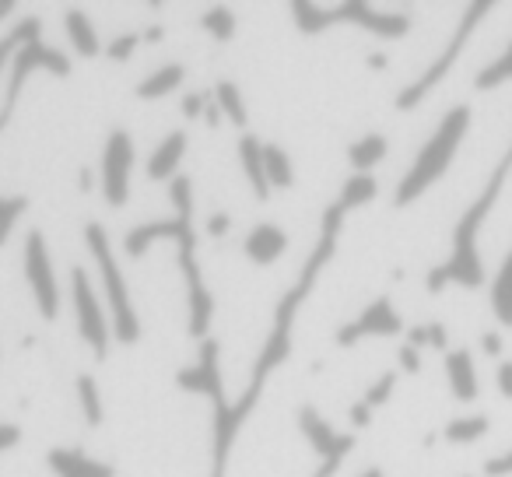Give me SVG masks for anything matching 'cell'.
Segmentation results:
<instances>
[{
    "label": "cell",
    "mask_w": 512,
    "mask_h": 477,
    "mask_svg": "<svg viewBox=\"0 0 512 477\" xmlns=\"http://www.w3.org/2000/svg\"><path fill=\"white\" fill-rule=\"evenodd\" d=\"M162 36H165V32L158 29V25H151V29L144 32V39H148V43H158V39H162Z\"/></svg>",
    "instance_id": "cell-49"
},
{
    "label": "cell",
    "mask_w": 512,
    "mask_h": 477,
    "mask_svg": "<svg viewBox=\"0 0 512 477\" xmlns=\"http://www.w3.org/2000/svg\"><path fill=\"white\" fill-rule=\"evenodd\" d=\"M92 183H95V172L81 169V176H78V186H81V190H92Z\"/></svg>",
    "instance_id": "cell-47"
},
{
    "label": "cell",
    "mask_w": 512,
    "mask_h": 477,
    "mask_svg": "<svg viewBox=\"0 0 512 477\" xmlns=\"http://www.w3.org/2000/svg\"><path fill=\"white\" fill-rule=\"evenodd\" d=\"M22 264H25V281H29L32 295H36V306H39V313H43V320H57L60 316L57 271H53V257H50V250H46V239L39 228L25 235Z\"/></svg>",
    "instance_id": "cell-10"
},
{
    "label": "cell",
    "mask_w": 512,
    "mask_h": 477,
    "mask_svg": "<svg viewBox=\"0 0 512 477\" xmlns=\"http://www.w3.org/2000/svg\"><path fill=\"white\" fill-rule=\"evenodd\" d=\"M425 285H428V292H432V295H439V292H442V288H446V285H449V278H446V271H442V264H439V267H435V271H432V274H428V281H425Z\"/></svg>",
    "instance_id": "cell-42"
},
{
    "label": "cell",
    "mask_w": 512,
    "mask_h": 477,
    "mask_svg": "<svg viewBox=\"0 0 512 477\" xmlns=\"http://www.w3.org/2000/svg\"><path fill=\"white\" fill-rule=\"evenodd\" d=\"M509 169H512V155H505L502 165L491 172V179H488V186L481 190V197H477L474 204L467 207V214L456 221L453 253H449V260L442 264L449 285H460V288H481L484 285V264H481V253H477V235H481V225L488 221L491 207H495L498 193H502Z\"/></svg>",
    "instance_id": "cell-3"
},
{
    "label": "cell",
    "mask_w": 512,
    "mask_h": 477,
    "mask_svg": "<svg viewBox=\"0 0 512 477\" xmlns=\"http://www.w3.org/2000/svg\"><path fill=\"white\" fill-rule=\"evenodd\" d=\"M488 428H491L488 414H470V418H453L442 428V435H446L449 442H474V439H481V435H488Z\"/></svg>",
    "instance_id": "cell-28"
},
{
    "label": "cell",
    "mask_w": 512,
    "mask_h": 477,
    "mask_svg": "<svg viewBox=\"0 0 512 477\" xmlns=\"http://www.w3.org/2000/svg\"><path fill=\"white\" fill-rule=\"evenodd\" d=\"M169 197L172 207H176V218H162V221H148V225H137L127 232L123 239V253L130 260H141L158 239H169L176 243V264L183 271L186 281V313H190V323H186V334L197 337V341H207V330H211L214 320V295L204 281V271L197 264V232H193V179L190 176H176L169 183Z\"/></svg>",
    "instance_id": "cell-2"
},
{
    "label": "cell",
    "mask_w": 512,
    "mask_h": 477,
    "mask_svg": "<svg viewBox=\"0 0 512 477\" xmlns=\"http://www.w3.org/2000/svg\"><path fill=\"white\" fill-rule=\"evenodd\" d=\"M484 474H488V477H505V474H512V453L491 456V460L484 463Z\"/></svg>",
    "instance_id": "cell-36"
},
{
    "label": "cell",
    "mask_w": 512,
    "mask_h": 477,
    "mask_svg": "<svg viewBox=\"0 0 512 477\" xmlns=\"http://www.w3.org/2000/svg\"><path fill=\"white\" fill-rule=\"evenodd\" d=\"M467 130H470V106H453L446 116H442L439 130H435V134L425 141V148L418 151V158L411 162V169L404 172L397 193H393V204L397 207L414 204L428 186L439 183V179L446 176L449 165H453V158H456V151H460Z\"/></svg>",
    "instance_id": "cell-4"
},
{
    "label": "cell",
    "mask_w": 512,
    "mask_h": 477,
    "mask_svg": "<svg viewBox=\"0 0 512 477\" xmlns=\"http://www.w3.org/2000/svg\"><path fill=\"white\" fill-rule=\"evenodd\" d=\"M491 0H474V4H467V11H463V18H460V29L453 32V39H449V46L439 53V60H435L432 67H428L425 74H421L418 81H411V85L404 88V92L397 95V109H414L421 99H425L428 92H432L435 85H439L442 78H446L449 71H453V64L460 60V53H463V46H467V39H470V32L477 29V25L484 22V18L491 15Z\"/></svg>",
    "instance_id": "cell-7"
},
{
    "label": "cell",
    "mask_w": 512,
    "mask_h": 477,
    "mask_svg": "<svg viewBox=\"0 0 512 477\" xmlns=\"http://www.w3.org/2000/svg\"><path fill=\"white\" fill-rule=\"evenodd\" d=\"M446 379H449V390L460 404H470L477 400V372H474V355L467 348H456L446 351Z\"/></svg>",
    "instance_id": "cell-17"
},
{
    "label": "cell",
    "mask_w": 512,
    "mask_h": 477,
    "mask_svg": "<svg viewBox=\"0 0 512 477\" xmlns=\"http://www.w3.org/2000/svg\"><path fill=\"white\" fill-rule=\"evenodd\" d=\"M137 46H141V36H137V32H123V36L109 39L106 57L113 60V64H127V60L137 53Z\"/></svg>",
    "instance_id": "cell-33"
},
{
    "label": "cell",
    "mask_w": 512,
    "mask_h": 477,
    "mask_svg": "<svg viewBox=\"0 0 512 477\" xmlns=\"http://www.w3.org/2000/svg\"><path fill=\"white\" fill-rule=\"evenodd\" d=\"M32 71H50V74H57V78H67V74H71V60H67L60 50H53V46H46L43 39H29V43L15 53V60H11L8 92H4V109H0V134H4V127L11 123V113H15V106H18L22 85Z\"/></svg>",
    "instance_id": "cell-8"
},
{
    "label": "cell",
    "mask_w": 512,
    "mask_h": 477,
    "mask_svg": "<svg viewBox=\"0 0 512 477\" xmlns=\"http://www.w3.org/2000/svg\"><path fill=\"white\" fill-rule=\"evenodd\" d=\"M481 348H484V355H491V358L502 355V337H498V334H484L481 337Z\"/></svg>",
    "instance_id": "cell-44"
},
{
    "label": "cell",
    "mask_w": 512,
    "mask_h": 477,
    "mask_svg": "<svg viewBox=\"0 0 512 477\" xmlns=\"http://www.w3.org/2000/svg\"><path fill=\"white\" fill-rule=\"evenodd\" d=\"M85 243L92 250L95 264H99V274H102V295L109 302V323H113V337L120 344H137L141 341V320H137V309H134V299H130V288H127V278H123V267L113 253V243H109V232L92 221L85 228Z\"/></svg>",
    "instance_id": "cell-6"
},
{
    "label": "cell",
    "mask_w": 512,
    "mask_h": 477,
    "mask_svg": "<svg viewBox=\"0 0 512 477\" xmlns=\"http://www.w3.org/2000/svg\"><path fill=\"white\" fill-rule=\"evenodd\" d=\"M299 432H302V439L313 446V453L323 456V460H344V456L355 449V435L334 432L330 421L309 404L299 407Z\"/></svg>",
    "instance_id": "cell-13"
},
{
    "label": "cell",
    "mask_w": 512,
    "mask_h": 477,
    "mask_svg": "<svg viewBox=\"0 0 512 477\" xmlns=\"http://www.w3.org/2000/svg\"><path fill=\"white\" fill-rule=\"evenodd\" d=\"M400 330H404V320H400L397 306L390 302V295H379V299L369 302L355 320L337 330V344H341V348H355L362 337H393V334H400Z\"/></svg>",
    "instance_id": "cell-12"
},
{
    "label": "cell",
    "mask_w": 512,
    "mask_h": 477,
    "mask_svg": "<svg viewBox=\"0 0 512 477\" xmlns=\"http://www.w3.org/2000/svg\"><path fill=\"white\" fill-rule=\"evenodd\" d=\"M285 250H288V232L281 225H274V221H260V225L246 235V243H242L246 260H253V264H260V267L274 264Z\"/></svg>",
    "instance_id": "cell-14"
},
{
    "label": "cell",
    "mask_w": 512,
    "mask_h": 477,
    "mask_svg": "<svg viewBox=\"0 0 512 477\" xmlns=\"http://www.w3.org/2000/svg\"><path fill=\"white\" fill-rule=\"evenodd\" d=\"M186 144H190L186 130H172V134H165L148 158V179H155V183H165V179H169L172 183V179L179 176V162H183V155H186Z\"/></svg>",
    "instance_id": "cell-15"
},
{
    "label": "cell",
    "mask_w": 512,
    "mask_h": 477,
    "mask_svg": "<svg viewBox=\"0 0 512 477\" xmlns=\"http://www.w3.org/2000/svg\"><path fill=\"white\" fill-rule=\"evenodd\" d=\"M446 344H449L446 327H442V323H428V348H435V351H446Z\"/></svg>",
    "instance_id": "cell-40"
},
{
    "label": "cell",
    "mask_w": 512,
    "mask_h": 477,
    "mask_svg": "<svg viewBox=\"0 0 512 477\" xmlns=\"http://www.w3.org/2000/svg\"><path fill=\"white\" fill-rule=\"evenodd\" d=\"M29 39H43V22H39L36 15H29L25 22H18L15 29L8 32V36L0 39V74H4V67H11L15 53L22 50Z\"/></svg>",
    "instance_id": "cell-23"
},
{
    "label": "cell",
    "mask_w": 512,
    "mask_h": 477,
    "mask_svg": "<svg viewBox=\"0 0 512 477\" xmlns=\"http://www.w3.org/2000/svg\"><path fill=\"white\" fill-rule=\"evenodd\" d=\"M397 362H400V369L404 372H421V355H418V348H411V344H400V351H397Z\"/></svg>",
    "instance_id": "cell-35"
},
{
    "label": "cell",
    "mask_w": 512,
    "mask_h": 477,
    "mask_svg": "<svg viewBox=\"0 0 512 477\" xmlns=\"http://www.w3.org/2000/svg\"><path fill=\"white\" fill-rule=\"evenodd\" d=\"M200 25H204L207 36H214L218 43H228L235 36V15L228 8H207L200 15Z\"/></svg>",
    "instance_id": "cell-30"
},
{
    "label": "cell",
    "mask_w": 512,
    "mask_h": 477,
    "mask_svg": "<svg viewBox=\"0 0 512 477\" xmlns=\"http://www.w3.org/2000/svg\"><path fill=\"white\" fill-rule=\"evenodd\" d=\"M358 477H383V470H379V467H369L365 474H358Z\"/></svg>",
    "instance_id": "cell-51"
},
{
    "label": "cell",
    "mask_w": 512,
    "mask_h": 477,
    "mask_svg": "<svg viewBox=\"0 0 512 477\" xmlns=\"http://www.w3.org/2000/svg\"><path fill=\"white\" fill-rule=\"evenodd\" d=\"M74 390H78V404H81V418H85V425L99 428L102 418H106V407H102V393H99V383H95V376H78V383H74Z\"/></svg>",
    "instance_id": "cell-25"
},
{
    "label": "cell",
    "mask_w": 512,
    "mask_h": 477,
    "mask_svg": "<svg viewBox=\"0 0 512 477\" xmlns=\"http://www.w3.org/2000/svg\"><path fill=\"white\" fill-rule=\"evenodd\" d=\"M228 228H232V218H228L225 211H218V214H211V218H207V235H214V239L228 235Z\"/></svg>",
    "instance_id": "cell-38"
},
{
    "label": "cell",
    "mask_w": 512,
    "mask_h": 477,
    "mask_svg": "<svg viewBox=\"0 0 512 477\" xmlns=\"http://www.w3.org/2000/svg\"><path fill=\"white\" fill-rule=\"evenodd\" d=\"M264 172L271 190H292L295 186L292 158H288V151L281 144H264Z\"/></svg>",
    "instance_id": "cell-22"
},
{
    "label": "cell",
    "mask_w": 512,
    "mask_h": 477,
    "mask_svg": "<svg viewBox=\"0 0 512 477\" xmlns=\"http://www.w3.org/2000/svg\"><path fill=\"white\" fill-rule=\"evenodd\" d=\"M341 463H344V460H323V467H320V470H316V474H313V477H334V474H337V470H341Z\"/></svg>",
    "instance_id": "cell-46"
},
{
    "label": "cell",
    "mask_w": 512,
    "mask_h": 477,
    "mask_svg": "<svg viewBox=\"0 0 512 477\" xmlns=\"http://www.w3.org/2000/svg\"><path fill=\"white\" fill-rule=\"evenodd\" d=\"M376 193H379V183L369 176V172H355V176H348V183L341 186V204L348 207V211H355V207H365V204H372L376 200Z\"/></svg>",
    "instance_id": "cell-26"
},
{
    "label": "cell",
    "mask_w": 512,
    "mask_h": 477,
    "mask_svg": "<svg viewBox=\"0 0 512 477\" xmlns=\"http://www.w3.org/2000/svg\"><path fill=\"white\" fill-rule=\"evenodd\" d=\"M505 81H512V43H509V50L495 60V64H488L481 74H477L474 88H477V92H491V88L505 85Z\"/></svg>",
    "instance_id": "cell-29"
},
{
    "label": "cell",
    "mask_w": 512,
    "mask_h": 477,
    "mask_svg": "<svg viewBox=\"0 0 512 477\" xmlns=\"http://www.w3.org/2000/svg\"><path fill=\"white\" fill-rule=\"evenodd\" d=\"M344 218H348V207H344L341 200L323 211L320 239H316L306 267H302L299 281H295V285L281 295L278 306H274V327H271V334H267L264 348H260V358H256V365H253V379H249V386L239 393V400L225 397V383H221V344L211 341V337H207V341H200L197 362L176 372L179 390L211 397V407H214V421H211V477H225L228 474V456H232V446H235V439H239L242 421L256 411V404H260V397H264L267 379H271L274 372L288 362V355H292V327H295V320H299L302 302L313 295L323 267L334 260Z\"/></svg>",
    "instance_id": "cell-1"
},
{
    "label": "cell",
    "mask_w": 512,
    "mask_h": 477,
    "mask_svg": "<svg viewBox=\"0 0 512 477\" xmlns=\"http://www.w3.org/2000/svg\"><path fill=\"white\" fill-rule=\"evenodd\" d=\"M239 162L242 172H246V183L253 190L256 200H267L271 197V183H267V172H264V141L253 134H242L239 137Z\"/></svg>",
    "instance_id": "cell-18"
},
{
    "label": "cell",
    "mask_w": 512,
    "mask_h": 477,
    "mask_svg": "<svg viewBox=\"0 0 512 477\" xmlns=\"http://www.w3.org/2000/svg\"><path fill=\"white\" fill-rule=\"evenodd\" d=\"M407 344H411V348H425V344H428V323H425V327L407 330Z\"/></svg>",
    "instance_id": "cell-43"
},
{
    "label": "cell",
    "mask_w": 512,
    "mask_h": 477,
    "mask_svg": "<svg viewBox=\"0 0 512 477\" xmlns=\"http://www.w3.org/2000/svg\"><path fill=\"white\" fill-rule=\"evenodd\" d=\"M46 463H50V470H57L60 477H116V467L92 460L85 449H50Z\"/></svg>",
    "instance_id": "cell-16"
},
{
    "label": "cell",
    "mask_w": 512,
    "mask_h": 477,
    "mask_svg": "<svg viewBox=\"0 0 512 477\" xmlns=\"http://www.w3.org/2000/svg\"><path fill=\"white\" fill-rule=\"evenodd\" d=\"M393 390H397V372H383V376H379L376 383H372L369 390H365L362 404H369L372 411H376V407H383L386 400L393 397Z\"/></svg>",
    "instance_id": "cell-32"
},
{
    "label": "cell",
    "mask_w": 512,
    "mask_h": 477,
    "mask_svg": "<svg viewBox=\"0 0 512 477\" xmlns=\"http://www.w3.org/2000/svg\"><path fill=\"white\" fill-rule=\"evenodd\" d=\"M214 102H218L221 116H228V123L246 127V102H242V92L235 81H218L214 85Z\"/></svg>",
    "instance_id": "cell-27"
},
{
    "label": "cell",
    "mask_w": 512,
    "mask_h": 477,
    "mask_svg": "<svg viewBox=\"0 0 512 477\" xmlns=\"http://www.w3.org/2000/svg\"><path fill=\"white\" fill-rule=\"evenodd\" d=\"M204 123H207V127H218V123H221V109H218V102H207V109H204Z\"/></svg>",
    "instance_id": "cell-45"
},
{
    "label": "cell",
    "mask_w": 512,
    "mask_h": 477,
    "mask_svg": "<svg viewBox=\"0 0 512 477\" xmlns=\"http://www.w3.org/2000/svg\"><path fill=\"white\" fill-rule=\"evenodd\" d=\"M369 67H372V71H383V67H386V57H383V53H372V57H369Z\"/></svg>",
    "instance_id": "cell-48"
},
{
    "label": "cell",
    "mask_w": 512,
    "mask_h": 477,
    "mask_svg": "<svg viewBox=\"0 0 512 477\" xmlns=\"http://www.w3.org/2000/svg\"><path fill=\"white\" fill-rule=\"evenodd\" d=\"M134 141L127 130H113L102 148V169H99V186L109 207H123L130 200V169H134Z\"/></svg>",
    "instance_id": "cell-11"
},
{
    "label": "cell",
    "mask_w": 512,
    "mask_h": 477,
    "mask_svg": "<svg viewBox=\"0 0 512 477\" xmlns=\"http://www.w3.org/2000/svg\"><path fill=\"white\" fill-rule=\"evenodd\" d=\"M491 309H495L502 327H512V250L505 253L502 267L495 274V285H491Z\"/></svg>",
    "instance_id": "cell-21"
},
{
    "label": "cell",
    "mask_w": 512,
    "mask_h": 477,
    "mask_svg": "<svg viewBox=\"0 0 512 477\" xmlns=\"http://www.w3.org/2000/svg\"><path fill=\"white\" fill-rule=\"evenodd\" d=\"M64 29H67V39H71L74 53H81L85 60H92V57H99V53H102V43H99V36H95L92 18H88L81 8L67 11V15H64Z\"/></svg>",
    "instance_id": "cell-19"
},
{
    "label": "cell",
    "mask_w": 512,
    "mask_h": 477,
    "mask_svg": "<svg viewBox=\"0 0 512 477\" xmlns=\"http://www.w3.org/2000/svg\"><path fill=\"white\" fill-rule=\"evenodd\" d=\"M71 299H74V316H78V334L81 341L92 348L95 362L109 355V337H113V323H109L106 309L99 302L92 278L81 267H71Z\"/></svg>",
    "instance_id": "cell-9"
},
{
    "label": "cell",
    "mask_w": 512,
    "mask_h": 477,
    "mask_svg": "<svg viewBox=\"0 0 512 477\" xmlns=\"http://www.w3.org/2000/svg\"><path fill=\"white\" fill-rule=\"evenodd\" d=\"M11 11H15V4H11V0H0V18H8Z\"/></svg>",
    "instance_id": "cell-50"
},
{
    "label": "cell",
    "mask_w": 512,
    "mask_h": 477,
    "mask_svg": "<svg viewBox=\"0 0 512 477\" xmlns=\"http://www.w3.org/2000/svg\"><path fill=\"white\" fill-rule=\"evenodd\" d=\"M386 148H390V144H386L383 134H365L362 141H355L348 148V162L355 165V172H369L386 158Z\"/></svg>",
    "instance_id": "cell-24"
},
{
    "label": "cell",
    "mask_w": 512,
    "mask_h": 477,
    "mask_svg": "<svg viewBox=\"0 0 512 477\" xmlns=\"http://www.w3.org/2000/svg\"><path fill=\"white\" fill-rule=\"evenodd\" d=\"M18 442H22V428L11 425V421H4V425H0V453L11 449V446H18Z\"/></svg>",
    "instance_id": "cell-39"
},
{
    "label": "cell",
    "mask_w": 512,
    "mask_h": 477,
    "mask_svg": "<svg viewBox=\"0 0 512 477\" xmlns=\"http://www.w3.org/2000/svg\"><path fill=\"white\" fill-rule=\"evenodd\" d=\"M498 390H502L505 400H512V362L498 365Z\"/></svg>",
    "instance_id": "cell-41"
},
{
    "label": "cell",
    "mask_w": 512,
    "mask_h": 477,
    "mask_svg": "<svg viewBox=\"0 0 512 477\" xmlns=\"http://www.w3.org/2000/svg\"><path fill=\"white\" fill-rule=\"evenodd\" d=\"M207 102H211V95H207V92H190V95H183V116H186V120H204Z\"/></svg>",
    "instance_id": "cell-34"
},
{
    "label": "cell",
    "mask_w": 512,
    "mask_h": 477,
    "mask_svg": "<svg viewBox=\"0 0 512 477\" xmlns=\"http://www.w3.org/2000/svg\"><path fill=\"white\" fill-rule=\"evenodd\" d=\"M292 18L299 25L302 36H323L330 25H358L369 36L379 39H404L411 32V18L400 15V11H376L365 0H348V4H337V8H320L313 0H295Z\"/></svg>",
    "instance_id": "cell-5"
},
{
    "label": "cell",
    "mask_w": 512,
    "mask_h": 477,
    "mask_svg": "<svg viewBox=\"0 0 512 477\" xmlns=\"http://www.w3.org/2000/svg\"><path fill=\"white\" fill-rule=\"evenodd\" d=\"M29 211V197H0V246H8L11 239V228L22 214Z\"/></svg>",
    "instance_id": "cell-31"
},
{
    "label": "cell",
    "mask_w": 512,
    "mask_h": 477,
    "mask_svg": "<svg viewBox=\"0 0 512 477\" xmlns=\"http://www.w3.org/2000/svg\"><path fill=\"white\" fill-rule=\"evenodd\" d=\"M183 78H186V67L183 64H165V67H158L155 74H148V78L141 81V85L134 88V95L137 99H162V95H169V92H176L179 85H183Z\"/></svg>",
    "instance_id": "cell-20"
},
{
    "label": "cell",
    "mask_w": 512,
    "mask_h": 477,
    "mask_svg": "<svg viewBox=\"0 0 512 477\" xmlns=\"http://www.w3.org/2000/svg\"><path fill=\"white\" fill-rule=\"evenodd\" d=\"M348 421H351V428H369L372 425V407L369 404H351V411H348Z\"/></svg>",
    "instance_id": "cell-37"
}]
</instances>
